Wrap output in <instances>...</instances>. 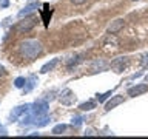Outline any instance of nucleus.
I'll use <instances>...</instances> for the list:
<instances>
[{
	"label": "nucleus",
	"instance_id": "obj_6",
	"mask_svg": "<svg viewBox=\"0 0 148 139\" xmlns=\"http://www.w3.org/2000/svg\"><path fill=\"white\" fill-rule=\"evenodd\" d=\"M31 108V104H25V105H20V107H16L14 111L11 113V122L12 120H17V118H20L23 113H28Z\"/></svg>",
	"mask_w": 148,
	"mask_h": 139
},
{
	"label": "nucleus",
	"instance_id": "obj_14",
	"mask_svg": "<svg viewBox=\"0 0 148 139\" xmlns=\"http://www.w3.org/2000/svg\"><path fill=\"white\" fill-rule=\"evenodd\" d=\"M45 9H43V12H42V17H43V23H45V26H48V22H49V17H51V12L48 14V5H45L43 6Z\"/></svg>",
	"mask_w": 148,
	"mask_h": 139
},
{
	"label": "nucleus",
	"instance_id": "obj_15",
	"mask_svg": "<svg viewBox=\"0 0 148 139\" xmlns=\"http://www.w3.org/2000/svg\"><path fill=\"white\" fill-rule=\"evenodd\" d=\"M25 85H26V79L25 77H17L16 81H14V87L16 88H22Z\"/></svg>",
	"mask_w": 148,
	"mask_h": 139
},
{
	"label": "nucleus",
	"instance_id": "obj_8",
	"mask_svg": "<svg viewBox=\"0 0 148 139\" xmlns=\"http://www.w3.org/2000/svg\"><path fill=\"white\" fill-rule=\"evenodd\" d=\"M123 26H125V20H123V19H116V20L111 22V25L108 26V32H110V34H117Z\"/></svg>",
	"mask_w": 148,
	"mask_h": 139
},
{
	"label": "nucleus",
	"instance_id": "obj_2",
	"mask_svg": "<svg viewBox=\"0 0 148 139\" xmlns=\"http://www.w3.org/2000/svg\"><path fill=\"white\" fill-rule=\"evenodd\" d=\"M36 23H37V19L32 16V17H25V20H20L16 25V31L18 32H28V31H31L32 28L36 26Z\"/></svg>",
	"mask_w": 148,
	"mask_h": 139
},
{
	"label": "nucleus",
	"instance_id": "obj_10",
	"mask_svg": "<svg viewBox=\"0 0 148 139\" xmlns=\"http://www.w3.org/2000/svg\"><path fill=\"white\" fill-rule=\"evenodd\" d=\"M36 9H37V3H29V5H26V6H25L20 12L17 14V17H18V19H23V17H26L28 14L34 12Z\"/></svg>",
	"mask_w": 148,
	"mask_h": 139
},
{
	"label": "nucleus",
	"instance_id": "obj_4",
	"mask_svg": "<svg viewBox=\"0 0 148 139\" xmlns=\"http://www.w3.org/2000/svg\"><path fill=\"white\" fill-rule=\"evenodd\" d=\"M147 91H148V85H147V83H137V85L128 88L127 94L130 97H136V96H140V94H143V93H147Z\"/></svg>",
	"mask_w": 148,
	"mask_h": 139
},
{
	"label": "nucleus",
	"instance_id": "obj_1",
	"mask_svg": "<svg viewBox=\"0 0 148 139\" xmlns=\"http://www.w3.org/2000/svg\"><path fill=\"white\" fill-rule=\"evenodd\" d=\"M43 51V46H42V42L37 39H26L18 43V53L23 59L32 60L36 57H39Z\"/></svg>",
	"mask_w": 148,
	"mask_h": 139
},
{
	"label": "nucleus",
	"instance_id": "obj_11",
	"mask_svg": "<svg viewBox=\"0 0 148 139\" xmlns=\"http://www.w3.org/2000/svg\"><path fill=\"white\" fill-rule=\"evenodd\" d=\"M57 63H59V59H57V57H56V59H51V62H46V63L43 65V67L40 68V73H42V74H46V73L53 71Z\"/></svg>",
	"mask_w": 148,
	"mask_h": 139
},
{
	"label": "nucleus",
	"instance_id": "obj_5",
	"mask_svg": "<svg viewBox=\"0 0 148 139\" xmlns=\"http://www.w3.org/2000/svg\"><path fill=\"white\" fill-rule=\"evenodd\" d=\"M128 65V57H117L111 62V68L114 70V73H122Z\"/></svg>",
	"mask_w": 148,
	"mask_h": 139
},
{
	"label": "nucleus",
	"instance_id": "obj_19",
	"mask_svg": "<svg viewBox=\"0 0 148 139\" xmlns=\"http://www.w3.org/2000/svg\"><path fill=\"white\" fill-rule=\"evenodd\" d=\"M0 6H2V8H8L9 6V0H0Z\"/></svg>",
	"mask_w": 148,
	"mask_h": 139
},
{
	"label": "nucleus",
	"instance_id": "obj_23",
	"mask_svg": "<svg viewBox=\"0 0 148 139\" xmlns=\"http://www.w3.org/2000/svg\"><path fill=\"white\" fill-rule=\"evenodd\" d=\"M145 79H147V82H148V76H147V77H145Z\"/></svg>",
	"mask_w": 148,
	"mask_h": 139
},
{
	"label": "nucleus",
	"instance_id": "obj_18",
	"mask_svg": "<svg viewBox=\"0 0 148 139\" xmlns=\"http://www.w3.org/2000/svg\"><path fill=\"white\" fill-rule=\"evenodd\" d=\"M73 127H76V128H79V127H80V125H82V118H80V116H74V118H73Z\"/></svg>",
	"mask_w": 148,
	"mask_h": 139
},
{
	"label": "nucleus",
	"instance_id": "obj_21",
	"mask_svg": "<svg viewBox=\"0 0 148 139\" xmlns=\"http://www.w3.org/2000/svg\"><path fill=\"white\" fill-rule=\"evenodd\" d=\"M5 74H6V70H5V68L2 67V65H0V77L5 76Z\"/></svg>",
	"mask_w": 148,
	"mask_h": 139
},
{
	"label": "nucleus",
	"instance_id": "obj_24",
	"mask_svg": "<svg viewBox=\"0 0 148 139\" xmlns=\"http://www.w3.org/2000/svg\"><path fill=\"white\" fill-rule=\"evenodd\" d=\"M134 2H136V0H134Z\"/></svg>",
	"mask_w": 148,
	"mask_h": 139
},
{
	"label": "nucleus",
	"instance_id": "obj_9",
	"mask_svg": "<svg viewBox=\"0 0 148 139\" xmlns=\"http://www.w3.org/2000/svg\"><path fill=\"white\" fill-rule=\"evenodd\" d=\"M123 100H125V99H123V96H113V97H111V99L105 104V110H106V111L113 110V108H116L117 105L122 104Z\"/></svg>",
	"mask_w": 148,
	"mask_h": 139
},
{
	"label": "nucleus",
	"instance_id": "obj_20",
	"mask_svg": "<svg viewBox=\"0 0 148 139\" xmlns=\"http://www.w3.org/2000/svg\"><path fill=\"white\" fill-rule=\"evenodd\" d=\"M71 3H74V5H83V3H86V0H71Z\"/></svg>",
	"mask_w": 148,
	"mask_h": 139
},
{
	"label": "nucleus",
	"instance_id": "obj_13",
	"mask_svg": "<svg viewBox=\"0 0 148 139\" xmlns=\"http://www.w3.org/2000/svg\"><path fill=\"white\" fill-rule=\"evenodd\" d=\"M65 130H66V125L65 124H57L53 130H51V133L53 134H62V133H65Z\"/></svg>",
	"mask_w": 148,
	"mask_h": 139
},
{
	"label": "nucleus",
	"instance_id": "obj_3",
	"mask_svg": "<svg viewBox=\"0 0 148 139\" xmlns=\"http://www.w3.org/2000/svg\"><path fill=\"white\" fill-rule=\"evenodd\" d=\"M48 111V104L45 100H37L34 104H31V108H29V113L34 116V118H39V116H43L46 114Z\"/></svg>",
	"mask_w": 148,
	"mask_h": 139
},
{
	"label": "nucleus",
	"instance_id": "obj_12",
	"mask_svg": "<svg viewBox=\"0 0 148 139\" xmlns=\"http://www.w3.org/2000/svg\"><path fill=\"white\" fill-rule=\"evenodd\" d=\"M79 108H80L82 111H91L92 108H96V102H92V100L83 102V104L79 105Z\"/></svg>",
	"mask_w": 148,
	"mask_h": 139
},
{
	"label": "nucleus",
	"instance_id": "obj_22",
	"mask_svg": "<svg viewBox=\"0 0 148 139\" xmlns=\"http://www.w3.org/2000/svg\"><path fill=\"white\" fill-rule=\"evenodd\" d=\"M0 134H3V136H6V130H5L2 125H0Z\"/></svg>",
	"mask_w": 148,
	"mask_h": 139
},
{
	"label": "nucleus",
	"instance_id": "obj_16",
	"mask_svg": "<svg viewBox=\"0 0 148 139\" xmlns=\"http://www.w3.org/2000/svg\"><path fill=\"white\" fill-rule=\"evenodd\" d=\"M34 82H36V79H34V77L26 79V83H28V85L25 87V93H29V91L32 90V87H34Z\"/></svg>",
	"mask_w": 148,
	"mask_h": 139
},
{
	"label": "nucleus",
	"instance_id": "obj_7",
	"mask_svg": "<svg viewBox=\"0 0 148 139\" xmlns=\"http://www.w3.org/2000/svg\"><path fill=\"white\" fill-rule=\"evenodd\" d=\"M74 99H76V96H74V93L71 90H63L62 91V94H60V102H62L63 105H71Z\"/></svg>",
	"mask_w": 148,
	"mask_h": 139
},
{
	"label": "nucleus",
	"instance_id": "obj_17",
	"mask_svg": "<svg viewBox=\"0 0 148 139\" xmlns=\"http://www.w3.org/2000/svg\"><path fill=\"white\" fill-rule=\"evenodd\" d=\"M113 94V90H110V91H106V93H103V94H97V100L99 102H105L108 97Z\"/></svg>",
	"mask_w": 148,
	"mask_h": 139
}]
</instances>
